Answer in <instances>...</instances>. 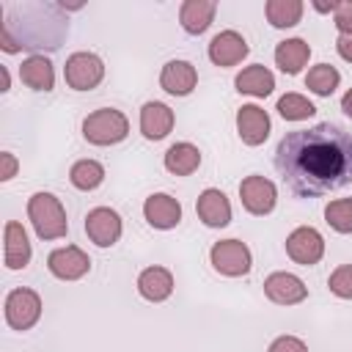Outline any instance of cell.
Masks as SVG:
<instances>
[{
  "instance_id": "44dd1931",
  "label": "cell",
  "mask_w": 352,
  "mask_h": 352,
  "mask_svg": "<svg viewBox=\"0 0 352 352\" xmlns=\"http://www.w3.org/2000/svg\"><path fill=\"white\" fill-rule=\"evenodd\" d=\"M19 77L33 91H52V85H55V69H52L50 58H44V55L25 58L19 66Z\"/></svg>"
},
{
  "instance_id": "9a60e30c",
  "label": "cell",
  "mask_w": 352,
  "mask_h": 352,
  "mask_svg": "<svg viewBox=\"0 0 352 352\" xmlns=\"http://www.w3.org/2000/svg\"><path fill=\"white\" fill-rule=\"evenodd\" d=\"M198 82V72L190 60H168L162 66V74H160V85L162 91L173 94V96H187Z\"/></svg>"
},
{
  "instance_id": "f1b7e54d",
  "label": "cell",
  "mask_w": 352,
  "mask_h": 352,
  "mask_svg": "<svg viewBox=\"0 0 352 352\" xmlns=\"http://www.w3.org/2000/svg\"><path fill=\"white\" fill-rule=\"evenodd\" d=\"M278 113H280L286 121H302V118L314 116L316 107H314L305 96H300V94H286V96L278 99Z\"/></svg>"
},
{
  "instance_id": "8fae6325",
  "label": "cell",
  "mask_w": 352,
  "mask_h": 352,
  "mask_svg": "<svg viewBox=\"0 0 352 352\" xmlns=\"http://www.w3.org/2000/svg\"><path fill=\"white\" fill-rule=\"evenodd\" d=\"M264 294L278 305H294L308 297V286L292 272H272L264 280Z\"/></svg>"
},
{
  "instance_id": "5bb4252c",
  "label": "cell",
  "mask_w": 352,
  "mask_h": 352,
  "mask_svg": "<svg viewBox=\"0 0 352 352\" xmlns=\"http://www.w3.org/2000/svg\"><path fill=\"white\" fill-rule=\"evenodd\" d=\"M248 52L250 47L236 30H223L209 41V58L214 66H236Z\"/></svg>"
},
{
  "instance_id": "7402d4cb",
  "label": "cell",
  "mask_w": 352,
  "mask_h": 352,
  "mask_svg": "<svg viewBox=\"0 0 352 352\" xmlns=\"http://www.w3.org/2000/svg\"><path fill=\"white\" fill-rule=\"evenodd\" d=\"M234 85H236L239 94L267 96V94H272V88H275V77H272V72H270L267 66L253 63V66H248V69H242V72L236 74Z\"/></svg>"
},
{
  "instance_id": "1f68e13d",
  "label": "cell",
  "mask_w": 352,
  "mask_h": 352,
  "mask_svg": "<svg viewBox=\"0 0 352 352\" xmlns=\"http://www.w3.org/2000/svg\"><path fill=\"white\" fill-rule=\"evenodd\" d=\"M270 352H308V346L294 336H280L270 344Z\"/></svg>"
},
{
  "instance_id": "ba28073f",
  "label": "cell",
  "mask_w": 352,
  "mask_h": 352,
  "mask_svg": "<svg viewBox=\"0 0 352 352\" xmlns=\"http://www.w3.org/2000/svg\"><path fill=\"white\" fill-rule=\"evenodd\" d=\"M239 198H242V206L250 212V214H270L275 209V184L264 176H248L242 179L239 184Z\"/></svg>"
},
{
  "instance_id": "cb8c5ba5",
  "label": "cell",
  "mask_w": 352,
  "mask_h": 352,
  "mask_svg": "<svg viewBox=\"0 0 352 352\" xmlns=\"http://www.w3.org/2000/svg\"><path fill=\"white\" fill-rule=\"evenodd\" d=\"M201 165V151L192 143H173L165 151V168L176 176H190Z\"/></svg>"
},
{
  "instance_id": "2e32d148",
  "label": "cell",
  "mask_w": 352,
  "mask_h": 352,
  "mask_svg": "<svg viewBox=\"0 0 352 352\" xmlns=\"http://www.w3.org/2000/svg\"><path fill=\"white\" fill-rule=\"evenodd\" d=\"M195 209H198V217L212 228H223L231 223V204H228L226 192H220L214 187H209L198 195Z\"/></svg>"
},
{
  "instance_id": "ac0fdd59",
  "label": "cell",
  "mask_w": 352,
  "mask_h": 352,
  "mask_svg": "<svg viewBox=\"0 0 352 352\" xmlns=\"http://www.w3.org/2000/svg\"><path fill=\"white\" fill-rule=\"evenodd\" d=\"M3 258H6L8 270H25L28 261H30V242H28V234H25L22 223H16V220L6 223V250H3Z\"/></svg>"
},
{
  "instance_id": "e0dca14e",
  "label": "cell",
  "mask_w": 352,
  "mask_h": 352,
  "mask_svg": "<svg viewBox=\"0 0 352 352\" xmlns=\"http://www.w3.org/2000/svg\"><path fill=\"white\" fill-rule=\"evenodd\" d=\"M173 129V110L162 102H146L140 110V132L148 140H162Z\"/></svg>"
},
{
  "instance_id": "7c38bea8",
  "label": "cell",
  "mask_w": 352,
  "mask_h": 352,
  "mask_svg": "<svg viewBox=\"0 0 352 352\" xmlns=\"http://www.w3.org/2000/svg\"><path fill=\"white\" fill-rule=\"evenodd\" d=\"M236 132L242 143L248 146H261L270 135V116L258 104H242L236 113Z\"/></svg>"
},
{
  "instance_id": "603a6c76",
  "label": "cell",
  "mask_w": 352,
  "mask_h": 352,
  "mask_svg": "<svg viewBox=\"0 0 352 352\" xmlns=\"http://www.w3.org/2000/svg\"><path fill=\"white\" fill-rule=\"evenodd\" d=\"M308 55H311V47L302 38H286L275 47V63L286 74H297L308 63Z\"/></svg>"
},
{
  "instance_id": "d4e9b609",
  "label": "cell",
  "mask_w": 352,
  "mask_h": 352,
  "mask_svg": "<svg viewBox=\"0 0 352 352\" xmlns=\"http://www.w3.org/2000/svg\"><path fill=\"white\" fill-rule=\"evenodd\" d=\"M264 11L272 28H294L302 16V3L300 0H270Z\"/></svg>"
},
{
  "instance_id": "9c48e42d",
  "label": "cell",
  "mask_w": 352,
  "mask_h": 352,
  "mask_svg": "<svg viewBox=\"0 0 352 352\" xmlns=\"http://www.w3.org/2000/svg\"><path fill=\"white\" fill-rule=\"evenodd\" d=\"M85 234H88V239L94 245L110 248L121 236V217L113 209H107V206H96L85 217Z\"/></svg>"
},
{
  "instance_id": "484cf974",
  "label": "cell",
  "mask_w": 352,
  "mask_h": 352,
  "mask_svg": "<svg viewBox=\"0 0 352 352\" xmlns=\"http://www.w3.org/2000/svg\"><path fill=\"white\" fill-rule=\"evenodd\" d=\"M69 179H72V184H74L77 190H85V192H88V190H96V187L102 184L104 168H102L96 160H80V162L72 165Z\"/></svg>"
},
{
  "instance_id": "5b68a950",
  "label": "cell",
  "mask_w": 352,
  "mask_h": 352,
  "mask_svg": "<svg viewBox=\"0 0 352 352\" xmlns=\"http://www.w3.org/2000/svg\"><path fill=\"white\" fill-rule=\"evenodd\" d=\"M209 258H212V267H214L220 275L239 278V275H248V272H250V250H248V245L239 242V239L214 242L212 250H209Z\"/></svg>"
},
{
  "instance_id": "8d00e7d4",
  "label": "cell",
  "mask_w": 352,
  "mask_h": 352,
  "mask_svg": "<svg viewBox=\"0 0 352 352\" xmlns=\"http://www.w3.org/2000/svg\"><path fill=\"white\" fill-rule=\"evenodd\" d=\"M0 80H3V91H8V82H11V77H8V69H6V66H0Z\"/></svg>"
},
{
  "instance_id": "d590c367",
  "label": "cell",
  "mask_w": 352,
  "mask_h": 352,
  "mask_svg": "<svg viewBox=\"0 0 352 352\" xmlns=\"http://www.w3.org/2000/svg\"><path fill=\"white\" fill-rule=\"evenodd\" d=\"M314 8H316V11H322V14H324V11H333V14H336L338 3H336V0H330V3H319V0H316V3H314Z\"/></svg>"
},
{
  "instance_id": "3957f363",
  "label": "cell",
  "mask_w": 352,
  "mask_h": 352,
  "mask_svg": "<svg viewBox=\"0 0 352 352\" xmlns=\"http://www.w3.org/2000/svg\"><path fill=\"white\" fill-rule=\"evenodd\" d=\"M129 132V121L121 110H113V107H102V110H94L85 121H82V135L88 143L94 146H113V143H121Z\"/></svg>"
},
{
  "instance_id": "4316f807",
  "label": "cell",
  "mask_w": 352,
  "mask_h": 352,
  "mask_svg": "<svg viewBox=\"0 0 352 352\" xmlns=\"http://www.w3.org/2000/svg\"><path fill=\"white\" fill-rule=\"evenodd\" d=\"M338 82H341V74H338L336 66H330V63L314 66V69L308 72V77H305V85H308L316 96H330V94L338 88Z\"/></svg>"
},
{
  "instance_id": "7a4b0ae2",
  "label": "cell",
  "mask_w": 352,
  "mask_h": 352,
  "mask_svg": "<svg viewBox=\"0 0 352 352\" xmlns=\"http://www.w3.org/2000/svg\"><path fill=\"white\" fill-rule=\"evenodd\" d=\"M28 217L41 239H60L69 231L66 212L52 192H36L28 201Z\"/></svg>"
},
{
  "instance_id": "836d02e7",
  "label": "cell",
  "mask_w": 352,
  "mask_h": 352,
  "mask_svg": "<svg viewBox=\"0 0 352 352\" xmlns=\"http://www.w3.org/2000/svg\"><path fill=\"white\" fill-rule=\"evenodd\" d=\"M336 50H338V55H341L344 60H349V63H352V36H338Z\"/></svg>"
},
{
  "instance_id": "8992f818",
  "label": "cell",
  "mask_w": 352,
  "mask_h": 352,
  "mask_svg": "<svg viewBox=\"0 0 352 352\" xmlns=\"http://www.w3.org/2000/svg\"><path fill=\"white\" fill-rule=\"evenodd\" d=\"M41 316V297L33 289H14L6 297V322L14 330H30Z\"/></svg>"
},
{
  "instance_id": "6da1fadb",
  "label": "cell",
  "mask_w": 352,
  "mask_h": 352,
  "mask_svg": "<svg viewBox=\"0 0 352 352\" xmlns=\"http://www.w3.org/2000/svg\"><path fill=\"white\" fill-rule=\"evenodd\" d=\"M275 170L300 198L341 190L352 182V132L330 121L286 132L275 148Z\"/></svg>"
},
{
  "instance_id": "d6a6232c",
  "label": "cell",
  "mask_w": 352,
  "mask_h": 352,
  "mask_svg": "<svg viewBox=\"0 0 352 352\" xmlns=\"http://www.w3.org/2000/svg\"><path fill=\"white\" fill-rule=\"evenodd\" d=\"M0 162H3V170H0V179L3 182H8L14 173H16V157L11 154V151H3L0 154Z\"/></svg>"
},
{
  "instance_id": "277c9868",
  "label": "cell",
  "mask_w": 352,
  "mask_h": 352,
  "mask_svg": "<svg viewBox=\"0 0 352 352\" xmlns=\"http://www.w3.org/2000/svg\"><path fill=\"white\" fill-rule=\"evenodd\" d=\"M63 77H66V85L69 88H74V91H91V88H96L102 82L104 63L94 52H74V55L66 58Z\"/></svg>"
},
{
  "instance_id": "d6986e66",
  "label": "cell",
  "mask_w": 352,
  "mask_h": 352,
  "mask_svg": "<svg viewBox=\"0 0 352 352\" xmlns=\"http://www.w3.org/2000/svg\"><path fill=\"white\" fill-rule=\"evenodd\" d=\"M214 11H217V3L214 0H184L182 8H179V22H182V28L187 33L201 36L212 25Z\"/></svg>"
},
{
  "instance_id": "52a82bcc",
  "label": "cell",
  "mask_w": 352,
  "mask_h": 352,
  "mask_svg": "<svg viewBox=\"0 0 352 352\" xmlns=\"http://www.w3.org/2000/svg\"><path fill=\"white\" fill-rule=\"evenodd\" d=\"M286 253H289L297 264L311 267V264H316V261L322 258V253H324V239H322V234H319L316 228L300 226V228H294V231L289 234V239H286Z\"/></svg>"
},
{
  "instance_id": "4dcf8cb0",
  "label": "cell",
  "mask_w": 352,
  "mask_h": 352,
  "mask_svg": "<svg viewBox=\"0 0 352 352\" xmlns=\"http://www.w3.org/2000/svg\"><path fill=\"white\" fill-rule=\"evenodd\" d=\"M336 28L341 30V36H352V0L338 3V8H336Z\"/></svg>"
},
{
  "instance_id": "ffe728a7",
  "label": "cell",
  "mask_w": 352,
  "mask_h": 352,
  "mask_svg": "<svg viewBox=\"0 0 352 352\" xmlns=\"http://www.w3.org/2000/svg\"><path fill=\"white\" fill-rule=\"evenodd\" d=\"M138 292L148 302H162L173 292V275L165 267H146L138 278Z\"/></svg>"
},
{
  "instance_id": "4fadbf2b",
  "label": "cell",
  "mask_w": 352,
  "mask_h": 352,
  "mask_svg": "<svg viewBox=\"0 0 352 352\" xmlns=\"http://www.w3.org/2000/svg\"><path fill=\"white\" fill-rule=\"evenodd\" d=\"M143 214H146L148 226L168 231V228L179 226V220H182V204L173 195H168V192H154V195L146 198Z\"/></svg>"
},
{
  "instance_id": "f546056e",
  "label": "cell",
  "mask_w": 352,
  "mask_h": 352,
  "mask_svg": "<svg viewBox=\"0 0 352 352\" xmlns=\"http://www.w3.org/2000/svg\"><path fill=\"white\" fill-rule=\"evenodd\" d=\"M327 286H330V292H333L336 297L352 300V264H341V267L330 275Z\"/></svg>"
},
{
  "instance_id": "e575fe53",
  "label": "cell",
  "mask_w": 352,
  "mask_h": 352,
  "mask_svg": "<svg viewBox=\"0 0 352 352\" xmlns=\"http://www.w3.org/2000/svg\"><path fill=\"white\" fill-rule=\"evenodd\" d=\"M341 110H344V113L352 118V88H349V91L341 96Z\"/></svg>"
},
{
  "instance_id": "83f0119b",
  "label": "cell",
  "mask_w": 352,
  "mask_h": 352,
  "mask_svg": "<svg viewBox=\"0 0 352 352\" xmlns=\"http://www.w3.org/2000/svg\"><path fill=\"white\" fill-rule=\"evenodd\" d=\"M324 220L338 234H352V198H338L324 206Z\"/></svg>"
},
{
  "instance_id": "30bf717a",
  "label": "cell",
  "mask_w": 352,
  "mask_h": 352,
  "mask_svg": "<svg viewBox=\"0 0 352 352\" xmlns=\"http://www.w3.org/2000/svg\"><path fill=\"white\" fill-rule=\"evenodd\" d=\"M47 267L60 280H77L91 270V258L77 245H66V248H58L47 256Z\"/></svg>"
}]
</instances>
